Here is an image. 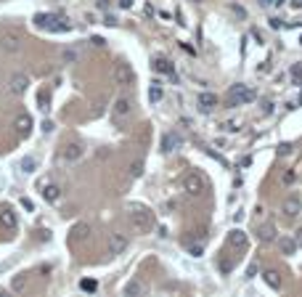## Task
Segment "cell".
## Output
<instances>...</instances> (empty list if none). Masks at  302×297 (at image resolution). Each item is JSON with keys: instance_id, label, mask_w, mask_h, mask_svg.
Masks as SVG:
<instances>
[{"instance_id": "obj_1", "label": "cell", "mask_w": 302, "mask_h": 297, "mask_svg": "<svg viewBox=\"0 0 302 297\" xmlns=\"http://www.w3.org/2000/svg\"><path fill=\"white\" fill-rule=\"evenodd\" d=\"M130 220H133V226L138 231H143V234L154 228V213L146 210V207H141V204H133V207H130Z\"/></svg>"}, {"instance_id": "obj_2", "label": "cell", "mask_w": 302, "mask_h": 297, "mask_svg": "<svg viewBox=\"0 0 302 297\" xmlns=\"http://www.w3.org/2000/svg\"><path fill=\"white\" fill-rule=\"evenodd\" d=\"M254 98V90L244 82H236L228 90V107H241V104H249Z\"/></svg>"}, {"instance_id": "obj_3", "label": "cell", "mask_w": 302, "mask_h": 297, "mask_svg": "<svg viewBox=\"0 0 302 297\" xmlns=\"http://www.w3.org/2000/svg\"><path fill=\"white\" fill-rule=\"evenodd\" d=\"M35 24L40 29H50V32H69L72 24L67 22L64 16H45V14H37L35 16Z\"/></svg>"}, {"instance_id": "obj_4", "label": "cell", "mask_w": 302, "mask_h": 297, "mask_svg": "<svg viewBox=\"0 0 302 297\" xmlns=\"http://www.w3.org/2000/svg\"><path fill=\"white\" fill-rule=\"evenodd\" d=\"M114 80L120 85H133L135 82L133 67H130V64H117V67H114Z\"/></svg>"}, {"instance_id": "obj_5", "label": "cell", "mask_w": 302, "mask_h": 297, "mask_svg": "<svg viewBox=\"0 0 302 297\" xmlns=\"http://www.w3.org/2000/svg\"><path fill=\"white\" fill-rule=\"evenodd\" d=\"M27 88H29V77L24 75V72H16V75L11 77V82H8V90L14 96H22V93H27Z\"/></svg>"}, {"instance_id": "obj_6", "label": "cell", "mask_w": 302, "mask_h": 297, "mask_svg": "<svg viewBox=\"0 0 302 297\" xmlns=\"http://www.w3.org/2000/svg\"><path fill=\"white\" fill-rule=\"evenodd\" d=\"M183 189H186V194L199 196L201 191H204V181H201L196 173H191V175H186V181H183Z\"/></svg>"}, {"instance_id": "obj_7", "label": "cell", "mask_w": 302, "mask_h": 297, "mask_svg": "<svg viewBox=\"0 0 302 297\" xmlns=\"http://www.w3.org/2000/svg\"><path fill=\"white\" fill-rule=\"evenodd\" d=\"M0 45H3V51H8V54H16V51L22 48V37H19L16 32H5V35L0 37Z\"/></svg>"}, {"instance_id": "obj_8", "label": "cell", "mask_w": 302, "mask_h": 297, "mask_svg": "<svg viewBox=\"0 0 302 297\" xmlns=\"http://www.w3.org/2000/svg\"><path fill=\"white\" fill-rule=\"evenodd\" d=\"M300 210H302V202H300V196H289V199L281 204V213H284L286 217H297L300 215Z\"/></svg>"}, {"instance_id": "obj_9", "label": "cell", "mask_w": 302, "mask_h": 297, "mask_svg": "<svg viewBox=\"0 0 302 297\" xmlns=\"http://www.w3.org/2000/svg\"><path fill=\"white\" fill-rule=\"evenodd\" d=\"M14 128H16V133L22 135V138H27L32 133V117L29 114H19L16 120H14Z\"/></svg>"}, {"instance_id": "obj_10", "label": "cell", "mask_w": 302, "mask_h": 297, "mask_svg": "<svg viewBox=\"0 0 302 297\" xmlns=\"http://www.w3.org/2000/svg\"><path fill=\"white\" fill-rule=\"evenodd\" d=\"M228 247H233V249H244L247 247V234L241 228H233L231 234H228Z\"/></svg>"}, {"instance_id": "obj_11", "label": "cell", "mask_w": 302, "mask_h": 297, "mask_svg": "<svg viewBox=\"0 0 302 297\" xmlns=\"http://www.w3.org/2000/svg\"><path fill=\"white\" fill-rule=\"evenodd\" d=\"M125 249H127V239H125L122 234H111V239H109V252H111V255H122Z\"/></svg>"}, {"instance_id": "obj_12", "label": "cell", "mask_w": 302, "mask_h": 297, "mask_svg": "<svg viewBox=\"0 0 302 297\" xmlns=\"http://www.w3.org/2000/svg\"><path fill=\"white\" fill-rule=\"evenodd\" d=\"M178 146H180L178 133H165V135H162V151H165V154H173Z\"/></svg>"}, {"instance_id": "obj_13", "label": "cell", "mask_w": 302, "mask_h": 297, "mask_svg": "<svg viewBox=\"0 0 302 297\" xmlns=\"http://www.w3.org/2000/svg\"><path fill=\"white\" fill-rule=\"evenodd\" d=\"M257 236H260V242H276L278 239V231H276L273 223H265V226L257 228Z\"/></svg>"}, {"instance_id": "obj_14", "label": "cell", "mask_w": 302, "mask_h": 297, "mask_svg": "<svg viewBox=\"0 0 302 297\" xmlns=\"http://www.w3.org/2000/svg\"><path fill=\"white\" fill-rule=\"evenodd\" d=\"M0 226L3 228H16V213L11 207H5V210H0Z\"/></svg>"}, {"instance_id": "obj_15", "label": "cell", "mask_w": 302, "mask_h": 297, "mask_svg": "<svg viewBox=\"0 0 302 297\" xmlns=\"http://www.w3.org/2000/svg\"><path fill=\"white\" fill-rule=\"evenodd\" d=\"M215 107H218V96L215 93H201L199 96V109L201 111H212Z\"/></svg>"}, {"instance_id": "obj_16", "label": "cell", "mask_w": 302, "mask_h": 297, "mask_svg": "<svg viewBox=\"0 0 302 297\" xmlns=\"http://www.w3.org/2000/svg\"><path fill=\"white\" fill-rule=\"evenodd\" d=\"M262 281L268 284L271 289H281V276H278V270H262Z\"/></svg>"}, {"instance_id": "obj_17", "label": "cell", "mask_w": 302, "mask_h": 297, "mask_svg": "<svg viewBox=\"0 0 302 297\" xmlns=\"http://www.w3.org/2000/svg\"><path fill=\"white\" fill-rule=\"evenodd\" d=\"M151 67H154V72H162V75H173V61H170V58H154V64H151Z\"/></svg>"}, {"instance_id": "obj_18", "label": "cell", "mask_w": 302, "mask_h": 297, "mask_svg": "<svg viewBox=\"0 0 302 297\" xmlns=\"http://www.w3.org/2000/svg\"><path fill=\"white\" fill-rule=\"evenodd\" d=\"M278 247H281V252H284V255H294L300 244H297V239H289V236H284V239H278Z\"/></svg>"}, {"instance_id": "obj_19", "label": "cell", "mask_w": 302, "mask_h": 297, "mask_svg": "<svg viewBox=\"0 0 302 297\" xmlns=\"http://www.w3.org/2000/svg\"><path fill=\"white\" fill-rule=\"evenodd\" d=\"M43 199L45 202H58V199H61V189L53 186V183H50V186H45L43 189Z\"/></svg>"}, {"instance_id": "obj_20", "label": "cell", "mask_w": 302, "mask_h": 297, "mask_svg": "<svg viewBox=\"0 0 302 297\" xmlns=\"http://www.w3.org/2000/svg\"><path fill=\"white\" fill-rule=\"evenodd\" d=\"M88 234H90L88 223H77V226L72 228V239H75V242H82V239H88Z\"/></svg>"}, {"instance_id": "obj_21", "label": "cell", "mask_w": 302, "mask_h": 297, "mask_svg": "<svg viewBox=\"0 0 302 297\" xmlns=\"http://www.w3.org/2000/svg\"><path fill=\"white\" fill-rule=\"evenodd\" d=\"M80 157H82V149L77 146V143H69V146L64 149V160L67 162H75V160H80Z\"/></svg>"}, {"instance_id": "obj_22", "label": "cell", "mask_w": 302, "mask_h": 297, "mask_svg": "<svg viewBox=\"0 0 302 297\" xmlns=\"http://www.w3.org/2000/svg\"><path fill=\"white\" fill-rule=\"evenodd\" d=\"M162 98H165V90H162L159 82H154V85L149 88V101H151V104H159Z\"/></svg>"}, {"instance_id": "obj_23", "label": "cell", "mask_w": 302, "mask_h": 297, "mask_svg": "<svg viewBox=\"0 0 302 297\" xmlns=\"http://www.w3.org/2000/svg\"><path fill=\"white\" fill-rule=\"evenodd\" d=\"M114 114H117V117L130 114V101H127V98H117V104H114Z\"/></svg>"}, {"instance_id": "obj_24", "label": "cell", "mask_w": 302, "mask_h": 297, "mask_svg": "<svg viewBox=\"0 0 302 297\" xmlns=\"http://www.w3.org/2000/svg\"><path fill=\"white\" fill-rule=\"evenodd\" d=\"M37 164H40L37 157H24V160H22V170H24V173H35Z\"/></svg>"}, {"instance_id": "obj_25", "label": "cell", "mask_w": 302, "mask_h": 297, "mask_svg": "<svg viewBox=\"0 0 302 297\" xmlns=\"http://www.w3.org/2000/svg\"><path fill=\"white\" fill-rule=\"evenodd\" d=\"M141 292H143L141 281H130L127 287H125V295H127V297H133V295H141Z\"/></svg>"}, {"instance_id": "obj_26", "label": "cell", "mask_w": 302, "mask_h": 297, "mask_svg": "<svg viewBox=\"0 0 302 297\" xmlns=\"http://www.w3.org/2000/svg\"><path fill=\"white\" fill-rule=\"evenodd\" d=\"M80 289H82V292H96V289H98V281H96V279H82V281H80Z\"/></svg>"}, {"instance_id": "obj_27", "label": "cell", "mask_w": 302, "mask_h": 297, "mask_svg": "<svg viewBox=\"0 0 302 297\" xmlns=\"http://www.w3.org/2000/svg\"><path fill=\"white\" fill-rule=\"evenodd\" d=\"M141 173H143V162H133V164H130V175H133V178H138Z\"/></svg>"}, {"instance_id": "obj_28", "label": "cell", "mask_w": 302, "mask_h": 297, "mask_svg": "<svg viewBox=\"0 0 302 297\" xmlns=\"http://www.w3.org/2000/svg\"><path fill=\"white\" fill-rule=\"evenodd\" d=\"M77 56H80V54H77L75 48H67V51H64V61H77Z\"/></svg>"}, {"instance_id": "obj_29", "label": "cell", "mask_w": 302, "mask_h": 297, "mask_svg": "<svg viewBox=\"0 0 302 297\" xmlns=\"http://www.w3.org/2000/svg\"><path fill=\"white\" fill-rule=\"evenodd\" d=\"M281 181H284L286 186H289V183H294V181H297V175H294V170H286V173L281 175Z\"/></svg>"}, {"instance_id": "obj_30", "label": "cell", "mask_w": 302, "mask_h": 297, "mask_svg": "<svg viewBox=\"0 0 302 297\" xmlns=\"http://www.w3.org/2000/svg\"><path fill=\"white\" fill-rule=\"evenodd\" d=\"M292 154V143H278V157H286Z\"/></svg>"}, {"instance_id": "obj_31", "label": "cell", "mask_w": 302, "mask_h": 297, "mask_svg": "<svg viewBox=\"0 0 302 297\" xmlns=\"http://www.w3.org/2000/svg\"><path fill=\"white\" fill-rule=\"evenodd\" d=\"M24 284H27V279H24V276H16V279H14V289H16V292H22Z\"/></svg>"}, {"instance_id": "obj_32", "label": "cell", "mask_w": 302, "mask_h": 297, "mask_svg": "<svg viewBox=\"0 0 302 297\" xmlns=\"http://www.w3.org/2000/svg\"><path fill=\"white\" fill-rule=\"evenodd\" d=\"M22 207H24V210H29V213H32V210H35V202H32V199H27V196H24V199H22Z\"/></svg>"}, {"instance_id": "obj_33", "label": "cell", "mask_w": 302, "mask_h": 297, "mask_svg": "<svg viewBox=\"0 0 302 297\" xmlns=\"http://www.w3.org/2000/svg\"><path fill=\"white\" fill-rule=\"evenodd\" d=\"M257 263H249V268H247V276H254V273H257Z\"/></svg>"}, {"instance_id": "obj_34", "label": "cell", "mask_w": 302, "mask_h": 297, "mask_svg": "<svg viewBox=\"0 0 302 297\" xmlns=\"http://www.w3.org/2000/svg\"><path fill=\"white\" fill-rule=\"evenodd\" d=\"M223 128H226V130H231V133H236V130H239V122H226Z\"/></svg>"}, {"instance_id": "obj_35", "label": "cell", "mask_w": 302, "mask_h": 297, "mask_svg": "<svg viewBox=\"0 0 302 297\" xmlns=\"http://www.w3.org/2000/svg\"><path fill=\"white\" fill-rule=\"evenodd\" d=\"M96 45V48H103V45H106V40H103V37H93V40H90Z\"/></svg>"}, {"instance_id": "obj_36", "label": "cell", "mask_w": 302, "mask_h": 297, "mask_svg": "<svg viewBox=\"0 0 302 297\" xmlns=\"http://www.w3.org/2000/svg\"><path fill=\"white\" fill-rule=\"evenodd\" d=\"M50 130H53V122L45 120V122H43V133H50Z\"/></svg>"}, {"instance_id": "obj_37", "label": "cell", "mask_w": 302, "mask_h": 297, "mask_svg": "<svg viewBox=\"0 0 302 297\" xmlns=\"http://www.w3.org/2000/svg\"><path fill=\"white\" fill-rule=\"evenodd\" d=\"M117 3H120L122 8H130V5H133V0H117Z\"/></svg>"}, {"instance_id": "obj_38", "label": "cell", "mask_w": 302, "mask_h": 297, "mask_svg": "<svg viewBox=\"0 0 302 297\" xmlns=\"http://www.w3.org/2000/svg\"><path fill=\"white\" fill-rule=\"evenodd\" d=\"M284 0H265V5H281Z\"/></svg>"}, {"instance_id": "obj_39", "label": "cell", "mask_w": 302, "mask_h": 297, "mask_svg": "<svg viewBox=\"0 0 302 297\" xmlns=\"http://www.w3.org/2000/svg\"><path fill=\"white\" fill-rule=\"evenodd\" d=\"M297 244H302V228L297 231Z\"/></svg>"}]
</instances>
